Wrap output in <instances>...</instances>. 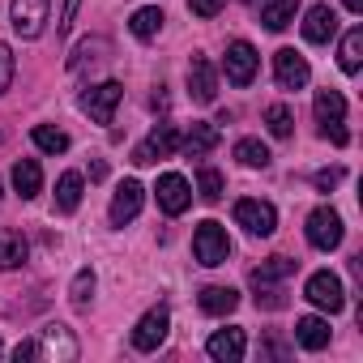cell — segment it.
Returning a JSON list of instances; mask_svg holds the SVG:
<instances>
[{
    "label": "cell",
    "mask_w": 363,
    "mask_h": 363,
    "mask_svg": "<svg viewBox=\"0 0 363 363\" xmlns=\"http://www.w3.org/2000/svg\"><path fill=\"white\" fill-rule=\"evenodd\" d=\"M193 257L201 261V265H227V257H231V240H227V227L223 223H214V218H206L197 231H193Z\"/></svg>",
    "instance_id": "obj_1"
},
{
    "label": "cell",
    "mask_w": 363,
    "mask_h": 363,
    "mask_svg": "<svg viewBox=\"0 0 363 363\" xmlns=\"http://www.w3.org/2000/svg\"><path fill=\"white\" fill-rule=\"evenodd\" d=\"M316 124H320V137H329L333 145H346L350 133L342 128L346 124V99L337 90H320L316 94Z\"/></svg>",
    "instance_id": "obj_2"
},
{
    "label": "cell",
    "mask_w": 363,
    "mask_h": 363,
    "mask_svg": "<svg viewBox=\"0 0 363 363\" xmlns=\"http://www.w3.org/2000/svg\"><path fill=\"white\" fill-rule=\"evenodd\" d=\"M120 99H124V86H120V82H99V86H90V90L82 94V111H86L94 124H111Z\"/></svg>",
    "instance_id": "obj_3"
},
{
    "label": "cell",
    "mask_w": 363,
    "mask_h": 363,
    "mask_svg": "<svg viewBox=\"0 0 363 363\" xmlns=\"http://www.w3.org/2000/svg\"><path fill=\"white\" fill-rule=\"evenodd\" d=\"M303 295H308V303H316L320 312H342V308H346L342 278H337V274H329V269H316V274L308 278Z\"/></svg>",
    "instance_id": "obj_4"
},
{
    "label": "cell",
    "mask_w": 363,
    "mask_h": 363,
    "mask_svg": "<svg viewBox=\"0 0 363 363\" xmlns=\"http://www.w3.org/2000/svg\"><path fill=\"white\" fill-rule=\"evenodd\" d=\"M175 150H179V128H175V124H158V128L133 150V162H137V167H154L158 158H171Z\"/></svg>",
    "instance_id": "obj_5"
},
{
    "label": "cell",
    "mask_w": 363,
    "mask_h": 363,
    "mask_svg": "<svg viewBox=\"0 0 363 363\" xmlns=\"http://www.w3.org/2000/svg\"><path fill=\"white\" fill-rule=\"evenodd\" d=\"M48 9H52V0H13L9 5V22L22 39H39L43 26H48Z\"/></svg>",
    "instance_id": "obj_6"
},
{
    "label": "cell",
    "mask_w": 363,
    "mask_h": 363,
    "mask_svg": "<svg viewBox=\"0 0 363 363\" xmlns=\"http://www.w3.org/2000/svg\"><path fill=\"white\" fill-rule=\"evenodd\" d=\"M235 223H240L248 235H274V227H278V210H274L269 201L244 197V201H235Z\"/></svg>",
    "instance_id": "obj_7"
},
{
    "label": "cell",
    "mask_w": 363,
    "mask_h": 363,
    "mask_svg": "<svg viewBox=\"0 0 363 363\" xmlns=\"http://www.w3.org/2000/svg\"><path fill=\"white\" fill-rule=\"evenodd\" d=\"M308 244L320 248V252H333L342 244V218H337V210L320 206V210L308 214Z\"/></svg>",
    "instance_id": "obj_8"
},
{
    "label": "cell",
    "mask_w": 363,
    "mask_h": 363,
    "mask_svg": "<svg viewBox=\"0 0 363 363\" xmlns=\"http://www.w3.org/2000/svg\"><path fill=\"white\" fill-rule=\"evenodd\" d=\"M158 210L162 214H184L189 206H193V189H189V179L184 175H179V171H167V175H158Z\"/></svg>",
    "instance_id": "obj_9"
},
{
    "label": "cell",
    "mask_w": 363,
    "mask_h": 363,
    "mask_svg": "<svg viewBox=\"0 0 363 363\" xmlns=\"http://www.w3.org/2000/svg\"><path fill=\"white\" fill-rule=\"evenodd\" d=\"M227 82L231 86H252V77H257V65H261V56H257V48L252 43H244V39H235L231 48H227Z\"/></svg>",
    "instance_id": "obj_10"
},
{
    "label": "cell",
    "mask_w": 363,
    "mask_h": 363,
    "mask_svg": "<svg viewBox=\"0 0 363 363\" xmlns=\"http://www.w3.org/2000/svg\"><path fill=\"white\" fill-rule=\"evenodd\" d=\"M35 346H39V359H52V363H73L77 359V337L65 325H43Z\"/></svg>",
    "instance_id": "obj_11"
},
{
    "label": "cell",
    "mask_w": 363,
    "mask_h": 363,
    "mask_svg": "<svg viewBox=\"0 0 363 363\" xmlns=\"http://www.w3.org/2000/svg\"><path fill=\"white\" fill-rule=\"evenodd\" d=\"M308 77H312V69H308V60H303L295 48L274 52V82H278L282 90H303Z\"/></svg>",
    "instance_id": "obj_12"
},
{
    "label": "cell",
    "mask_w": 363,
    "mask_h": 363,
    "mask_svg": "<svg viewBox=\"0 0 363 363\" xmlns=\"http://www.w3.org/2000/svg\"><path fill=\"white\" fill-rule=\"evenodd\" d=\"M167 329H171L167 308H150V312L137 320V329H133V346H137V350H158L162 337H167Z\"/></svg>",
    "instance_id": "obj_13"
},
{
    "label": "cell",
    "mask_w": 363,
    "mask_h": 363,
    "mask_svg": "<svg viewBox=\"0 0 363 363\" xmlns=\"http://www.w3.org/2000/svg\"><path fill=\"white\" fill-rule=\"evenodd\" d=\"M189 94H193V103H214L218 99V73L206 56L189 60Z\"/></svg>",
    "instance_id": "obj_14"
},
{
    "label": "cell",
    "mask_w": 363,
    "mask_h": 363,
    "mask_svg": "<svg viewBox=\"0 0 363 363\" xmlns=\"http://www.w3.org/2000/svg\"><path fill=\"white\" fill-rule=\"evenodd\" d=\"M141 201H145V189L137 184V179H124V184L116 189L111 197V227H124L141 214Z\"/></svg>",
    "instance_id": "obj_15"
},
{
    "label": "cell",
    "mask_w": 363,
    "mask_h": 363,
    "mask_svg": "<svg viewBox=\"0 0 363 363\" xmlns=\"http://www.w3.org/2000/svg\"><path fill=\"white\" fill-rule=\"evenodd\" d=\"M244 346H248L244 329H218V333H210V342H206L210 359H218V363H240V359H244Z\"/></svg>",
    "instance_id": "obj_16"
},
{
    "label": "cell",
    "mask_w": 363,
    "mask_h": 363,
    "mask_svg": "<svg viewBox=\"0 0 363 363\" xmlns=\"http://www.w3.org/2000/svg\"><path fill=\"white\" fill-rule=\"evenodd\" d=\"M337 35V13L329 5H312L308 18H303V39L308 43H329Z\"/></svg>",
    "instance_id": "obj_17"
},
{
    "label": "cell",
    "mask_w": 363,
    "mask_h": 363,
    "mask_svg": "<svg viewBox=\"0 0 363 363\" xmlns=\"http://www.w3.org/2000/svg\"><path fill=\"white\" fill-rule=\"evenodd\" d=\"M329 337H333L329 320H320V316H299V320H295V342H299L303 350H325Z\"/></svg>",
    "instance_id": "obj_18"
},
{
    "label": "cell",
    "mask_w": 363,
    "mask_h": 363,
    "mask_svg": "<svg viewBox=\"0 0 363 363\" xmlns=\"http://www.w3.org/2000/svg\"><path fill=\"white\" fill-rule=\"evenodd\" d=\"M13 189H18L22 201H30V197L43 193V171H39L35 158H18V162H13Z\"/></svg>",
    "instance_id": "obj_19"
},
{
    "label": "cell",
    "mask_w": 363,
    "mask_h": 363,
    "mask_svg": "<svg viewBox=\"0 0 363 363\" xmlns=\"http://www.w3.org/2000/svg\"><path fill=\"white\" fill-rule=\"evenodd\" d=\"M214 145H218V124H193L184 137H179V150L189 158H206Z\"/></svg>",
    "instance_id": "obj_20"
},
{
    "label": "cell",
    "mask_w": 363,
    "mask_h": 363,
    "mask_svg": "<svg viewBox=\"0 0 363 363\" xmlns=\"http://www.w3.org/2000/svg\"><path fill=\"white\" fill-rule=\"evenodd\" d=\"M235 303H240V295H235L231 286H206V291L197 295V308H201L206 316H227V312H235Z\"/></svg>",
    "instance_id": "obj_21"
},
{
    "label": "cell",
    "mask_w": 363,
    "mask_h": 363,
    "mask_svg": "<svg viewBox=\"0 0 363 363\" xmlns=\"http://www.w3.org/2000/svg\"><path fill=\"white\" fill-rule=\"evenodd\" d=\"M295 9H299V0H261V22H265V30H286L295 22Z\"/></svg>",
    "instance_id": "obj_22"
},
{
    "label": "cell",
    "mask_w": 363,
    "mask_h": 363,
    "mask_svg": "<svg viewBox=\"0 0 363 363\" xmlns=\"http://www.w3.org/2000/svg\"><path fill=\"white\" fill-rule=\"evenodd\" d=\"M26 252H30V244L22 231H0V269H18L26 261Z\"/></svg>",
    "instance_id": "obj_23"
},
{
    "label": "cell",
    "mask_w": 363,
    "mask_h": 363,
    "mask_svg": "<svg viewBox=\"0 0 363 363\" xmlns=\"http://www.w3.org/2000/svg\"><path fill=\"white\" fill-rule=\"evenodd\" d=\"M77 206H82V175L77 171H65L56 179V210L60 214H73Z\"/></svg>",
    "instance_id": "obj_24"
},
{
    "label": "cell",
    "mask_w": 363,
    "mask_h": 363,
    "mask_svg": "<svg viewBox=\"0 0 363 363\" xmlns=\"http://www.w3.org/2000/svg\"><path fill=\"white\" fill-rule=\"evenodd\" d=\"M337 65H342V73H359V65H363V26H350L346 30L342 52H337Z\"/></svg>",
    "instance_id": "obj_25"
},
{
    "label": "cell",
    "mask_w": 363,
    "mask_h": 363,
    "mask_svg": "<svg viewBox=\"0 0 363 363\" xmlns=\"http://www.w3.org/2000/svg\"><path fill=\"white\" fill-rule=\"evenodd\" d=\"M295 269H299V261H291V257H269L261 269L248 274V282H282V278H291Z\"/></svg>",
    "instance_id": "obj_26"
},
{
    "label": "cell",
    "mask_w": 363,
    "mask_h": 363,
    "mask_svg": "<svg viewBox=\"0 0 363 363\" xmlns=\"http://www.w3.org/2000/svg\"><path fill=\"white\" fill-rule=\"evenodd\" d=\"M235 158H240L244 167H252V171H257V167L265 171V167H269V145L257 141V137H244V141H235Z\"/></svg>",
    "instance_id": "obj_27"
},
{
    "label": "cell",
    "mask_w": 363,
    "mask_h": 363,
    "mask_svg": "<svg viewBox=\"0 0 363 363\" xmlns=\"http://www.w3.org/2000/svg\"><path fill=\"white\" fill-rule=\"evenodd\" d=\"M107 56V39H82L77 48H73V56H69V69L77 73L82 65H99Z\"/></svg>",
    "instance_id": "obj_28"
},
{
    "label": "cell",
    "mask_w": 363,
    "mask_h": 363,
    "mask_svg": "<svg viewBox=\"0 0 363 363\" xmlns=\"http://www.w3.org/2000/svg\"><path fill=\"white\" fill-rule=\"evenodd\" d=\"M35 145L43 150V154H65L69 150V133L65 128H52V124H35Z\"/></svg>",
    "instance_id": "obj_29"
},
{
    "label": "cell",
    "mask_w": 363,
    "mask_h": 363,
    "mask_svg": "<svg viewBox=\"0 0 363 363\" xmlns=\"http://www.w3.org/2000/svg\"><path fill=\"white\" fill-rule=\"evenodd\" d=\"M162 22H167V18H162V9H137V13L128 18V26H133V35H137V39H154V35L162 30Z\"/></svg>",
    "instance_id": "obj_30"
},
{
    "label": "cell",
    "mask_w": 363,
    "mask_h": 363,
    "mask_svg": "<svg viewBox=\"0 0 363 363\" xmlns=\"http://www.w3.org/2000/svg\"><path fill=\"white\" fill-rule=\"evenodd\" d=\"M265 124H269L274 137H291V133H295V111H291L286 103H274V107L265 111Z\"/></svg>",
    "instance_id": "obj_31"
},
{
    "label": "cell",
    "mask_w": 363,
    "mask_h": 363,
    "mask_svg": "<svg viewBox=\"0 0 363 363\" xmlns=\"http://www.w3.org/2000/svg\"><path fill=\"white\" fill-rule=\"evenodd\" d=\"M69 299H73V308H86L94 299V269H77V278L69 286Z\"/></svg>",
    "instance_id": "obj_32"
},
{
    "label": "cell",
    "mask_w": 363,
    "mask_h": 363,
    "mask_svg": "<svg viewBox=\"0 0 363 363\" xmlns=\"http://www.w3.org/2000/svg\"><path fill=\"white\" fill-rule=\"evenodd\" d=\"M197 189H201V201H218V197H223V171L201 167V171H197Z\"/></svg>",
    "instance_id": "obj_33"
},
{
    "label": "cell",
    "mask_w": 363,
    "mask_h": 363,
    "mask_svg": "<svg viewBox=\"0 0 363 363\" xmlns=\"http://www.w3.org/2000/svg\"><path fill=\"white\" fill-rule=\"evenodd\" d=\"M252 286H257V308H269V312L286 308V295H282L278 282H252Z\"/></svg>",
    "instance_id": "obj_34"
},
{
    "label": "cell",
    "mask_w": 363,
    "mask_h": 363,
    "mask_svg": "<svg viewBox=\"0 0 363 363\" xmlns=\"http://www.w3.org/2000/svg\"><path fill=\"white\" fill-rule=\"evenodd\" d=\"M13 69H18V65H13V48H9V43H0V94L9 90V82H13Z\"/></svg>",
    "instance_id": "obj_35"
},
{
    "label": "cell",
    "mask_w": 363,
    "mask_h": 363,
    "mask_svg": "<svg viewBox=\"0 0 363 363\" xmlns=\"http://www.w3.org/2000/svg\"><path fill=\"white\" fill-rule=\"evenodd\" d=\"M223 5H227V0H189V9H193L197 18H218Z\"/></svg>",
    "instance_id": "obj_36"
},
{
    "label": "cell",
    "mask_w": 363,
    "mask_h": 363,
    "mask_svg": "<svg viewBox=\"0 0 363 363\" xmlns=\"http://www.w3.org/2000/svg\"><path fill=\"white\" fill-rule=\"evenodd\" d=\"M342 184V167H329V171H316V189L320 193H329V189H337Z\"/></svg>",
    "instance_id": "obj_37"
},
{
    "label": "cell",
    "mask_w": 363,
    "mask_h": 363,
    "mask_svg": "<svg viewBox=\"0 0 363 363\" xmlns=\"http://www.w3.org/2000/svg\"><path fill=\"white\" fill-rule=\"evenodd\" d=\"M77 5H82V0H65L60 22H56V30H60V35H69V26H73V18H77Z\"/></svg>",
    "instance_id": "obj_38"
},
{
    "label": "cell",
    "mask_w": 363,
    "mask_h": 363,
    "mask_svg": "<svg viewBox=\"0 0 363 363\" xmlns=\"http://www.w3.org/2000/svg\"><path fill=\"white\" fill-rule=\"evenodd\" d=\"M13 359H18V363H22V359H39V346H35V342H18V346H13Z\"/></svg>",
    "instance_id": "obj_39"
},
{
    "label": "cell",
    "mask_w": 363,
    "mask_h": 363,
    "mask_svg": "<svg viewBox=\"0 0 363 363\" xmlns=\"http://www.w3.org/2000/svg\"><path fill=\"white\" fill-rule=\"evenodd\" d=\"M107 175V162H90V179H103Z\"/></svg>",
    "instance_id": "obj_40"
},
{
    "label": "cell",
    "mask_w": 363,
    "mask_h": 363,
    "mask_svg": "<svg viewBox=\"0 0 363 363\" xmlns=\"http://www.w3.org/2000/svg\"><path fill=\"white\" fill-rule=\"evenodd\" d=\"M342 5H346L350 13H363V0H342Z\"/></svg>",
    "instance_id": "obj_41"
},
{
    "label": "cell",
    "mask_w": 363,
    "mask_h": 363,
    "mask_svg": "<svg viewBox=\"0 0 363 363\" xmlns=\"http://www.w3.org/2000/svg\"><path fill=\"white\" fill-rule=\"evenodd\" d=\"M0 354H5V346H0Z\"/></svg>",
    "instance_id": "obj_42"
}]
</instances>
